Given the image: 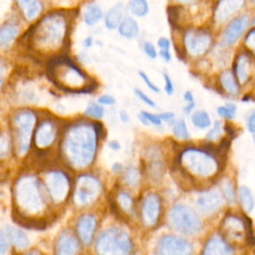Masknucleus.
<instances>
[{"mask_svg": "<svg viewBox=\"0 0 255 255\" xmlns=\"http://www.w3.org/2000/svg\"><path fill=\"white\" fill-rule=\"evenodd\" d=\"M98 103L102 106H113L116 103V100L111 95H102L98 99Z\"/></svg>", "mask_w": 255, "mask_h": 255, "instance_id": "nucleus-50", "label": "nucleus"}, {"mask_svg": "<svg viewBox=\"0 0 255 255\" xmlns=\"http://www.w3.org/2000/svg\"><path fill=\"white\" fill-rule=\"evenodd\" d=\"M104 17L103 10L101 6H99L96 3H91L86 6L84 11V21L88 26H94L96 25L101 19Z\"/></svg>", "mask_w": 255, "mask_h": 255, "instance_id": "nucleus-31", "label": "nucleus"}, {"mask_svg": "<svg viewBox=\"0 0 255 255\" xmlns=\"http://www.w3.org/2000/svg\"><path fill=\"white\" fill-rule=\"evenodd\" d=\"M23 17L27 21L35 20L42 11L40 0H15Z\"/></svg>", "mask_w": 255, "mask_h": 255, "instance_id": "nucleus-24", "label": "nucleus"}, {"mask_svg": "<svg viewBox=\"0 0 255 255\" xmlns=\"http://www.w3.org/2000/svg\"><path fill=\"white\" fill-rule=\"evenodd\" d=\"M46 188L32 175L20 177L14 186V203L23 218L34 216L46 207Z\"/></svg>", "mask_w": 255, "mask_h": 255, "instance_id": "nucleus-4", "label": "nucleus"}, {"mask_svg": "<svg viewBox=\"0 0 255 255\" xmlns=\"http://www.w3.org/2000/svg\"><path fill=\"white\" fill-rule=\"evenodd\" d=\"M157 47L159 49V56L165 62H169L171 60L170 54V41L165 37H160L157 40Z\"/></svg>", "mask_w": 255, "mask_h": 255, "instance_id": "nucleus-39", "label": "nucleus"}, {"mask_svg": "<svg viewBox=\"0 0 255 255\" xmlns=\"http://www.w3.org/2000/svg\"><path fill=\"white\" fill-rule=\"evenodd\" d=\"M19 35V26L13 21H7L0 26V49L9 48Z\"/></svg>", "mask_w": 255, "mask_h": 255, "instance_id": "nucleus-23", "label": "nucleus"}, {"mask_svg": "<svg viewBox=\"0 0 255 255\" xmlns=\"http://www.w3.org/2000/svg\"><path fill=\"white\" fill-rule=\"evenodd\" d=\"M161 213V200L158 194L148 193L144 196L140 205V218L145 227H153L157 224Z\"/></svg>", "mask_w": 255, "mask_h": 255, "instance_id": "nucleus-13", "label": "nucleus"}, {"mask_svg": "<svg viewBox=\"0 0 255 255\" xmlns=\"http://www.w3.org/2000/svg\"><path fill=\"white\" fill-rule=\"evenodd\" d=\"M7 250V241L5 235L0 231V254L5 253Z\"/></svg>", "mask_w": 255, "mask_h": 255, "instance_id": "nucleus-52", "label": "nucleus"}, {"mask_svg": "<svg viewBox=\"0 0 255 255\" xmlns=\"http://www.w3.org/2000/svg\"><path fill=\"white\" fill-rule=\"evenodd\" d=\"M155 255H193L192 243L179 235L161 236L155 246Z\"/></svg>", "mask_w": 255, "mask_h": 255, "instance_id": "nucleus-10", "label": "nucleus"}, {"mask_svg": "<svg viewBox=\"0 0 255 255\" xmlns=\"http://www.w3.org/2000/svg\"><path fill=\"white\" fill-rule=\"evenodd\" d=\"M119 34L126 39H133L137 37L139 33V27L137 22L131 17H125L118 27Z\"/></svg>", "mask_w": 255, "mask_h": 255, "instance_id": "nucleus-29", "label": "nucleus"}, {"mask_svg": "<svg viewBox=\"0 0 255 255\" xmlns=\"http://www.w3.org/2000/svg\"><path fill=\"white\" fill-rule=\"evenodd\" d=\"M159 118L161 119L162 122H165V123H171L173 124V122L175 121V115L171 112H164V113H161V114H158Z\"/></svg>", "mask_w": 255, "mask_h": 255, "instance_id": "nucleus-51", "label": "nucleus"}, {"mask_svg": "<svg viewBox=\"0 0 255 255\" xmlns=\"http://www.w3.org/2000/svg\"><path fill=\"white\" fill-rule=\"evenodd\" d=\"M252 2H253V3H255V0H252Z\"/></svg>", "mask_w": 255, "mask_h": 255, "instance_id": "nucleus-63", "label": "nucleus"}, {"mask_svg": "<svg viewBox=\"0 0 255 255\" xmlns=\"http://www.w3.org/2000/svg\"><path fill=\"white\" fill-rule=\"evenodd\" d=\"M194 107H195V102H193V103H187L186 106L183 108L184 114H186V115H191L192 112H193Z\"/></svg>", "mask_w": 255, "mask_h": 255, "instance_id": "nucleus-53", "label": "nucleus"}, {"mask_svg": "<svg viewBox=\"0 0 255 255\" xmlns=\"http://www.w3.org/2000/svg\"><path fill=\"white\" fill-rule=\"evenodd\" d=\"M224 199L217 188H209L198 194L195 200V206L199 213L208 216L218 211L223 205Z\"/></svg>", "mask_w": 255, "mask_h": 255, "instance_id": "nucleus-12", "label": "nucleus"}, {"mask_svg": "<svg viewBox=\"0 0 255 255\" xmlns=\"http://www.w3.org/2000/svg\"><path fill=\"white\" fill-rule=\"evenodd\" d=\"M250 20L247 15H241L234 18L228 24V26L225 28L222 34L223 44L226 46L234 45L242 36L244 31L247 29Z\"/></svg>", "mask_w": 255, "mask_h": 255, "instance_id": "nucleus-18", "label": "nucleus"}, {"mask_svg": "<svg viewBox=\"0 0 255 255\" xmlns=\"http://www.w3.org/2000/svg\"><path fill=\"white\" fill-rule=\"evenodd\" d=\"M200 255H234V249L222 234L216 233L205 241Z\"/></svg>", "mask_w": 255, "mask_h": 255, "instance_id": "nucleus-17", "label": "nucleus"}, {"mask_svg": "<svg viewBox=\"0 0 255 255\" xmlns=\"http://www.w3.org/2000/svg\"><path fill=\"white\" fill-rule=\"evenodd\" d=\"M121 119H122V121L124 123H127L128 121V115H127V113L125 111L121 112Z\"/></svg>", "mask_w": 255, "mask_h": 255, "instance_id": "nucleus-58", "label": "nucleus"}, {"mask_svg": "<svg viewBox=\"0 0 255 255\" xmlns=\"http://www.w3.org/2000/svg\"><path fill=\"white\" fill-rule=\"evenodd\" d=\"M47 74L58 88L72 93H83L94 89V81L73 60L57 56L47 65Z\"/></svg>", "mask_w": 255, "mask_h": 255, "instance_id": "nucleus-3", "label": "nucleus"}, {"mask_svg": "<svg viewBox=\"0 0 255 255\" xmlns=\"http://www.w3.org/2000/svg\"><path fill=\"white\" fill-rule=\"evenodd\" d=\"M183 100H184L186 103H193V102H194L193 94H192L190 91L184 92V94H183Z\"/></svg>", "mask_w": 255, "mask_h": 255, "instance_id": "nucleus-54", "label": "nucleus"}, {"mask_svg": "<svg viewBox=\"0 0 255 255\" xmlns=\"http://www.w3.org/2000/svg\"><path fill=\"white\" fill-rule=\"evenodd\" d=\"M246 128L252 135H255V110H252L248 114L246 118Z\"/></svg>", "mask_w": 255, "mask_h": 255, "instance_id": "nucleus-47", "label": "nucleus"}, {"mask_svg": "<svg viewBox=\"0 0 255 255\" xmlns=\"http://www.w3.org/2000/svg\"><path fill=\"white\" fill-rule=\"evenodd\" d=\"M36 128V115L31 110H21L12 118V132L15 148L18 154L23 155L30 147L31 137Z\"/></svg>", "mask_w": 255, "mask_h": 255, "instance_id": "nucleus-8", "label": "nucleus"}, {"mask_svg": "<svg viewBox=\"0 0 255 255\" xmlns=\"http://www.w3.org/2000/svg\"><path fill=\"white\" fill-rule=\"evenodd\" d=\"M104 114H105V110L104 108L102 107V105H100L99 103H91L88 105V107L86 108V111H85V115L90 117V118H93V119H96V120H99V119H102L104 117Z\"/></svg>", "mask_w": 255, "mask_h": 255, "instance_id": "nucleus-42", "label": "nucleus"}, {"mask_svg": "<svg viewBox=\"0 0 255 255\" xmlns=\"http://www.w3.org/2000/svg\"><path fill=\"white\" fill-rule=\"evenodd\" d=\"M142 50L144 54L149 58V59H155L157 57V51L154 47V45L150 42H144L142 45Z\"/></svg>", "mask_w": 255, "mask_h": 255, "instance_id": "nucleus-44", "label": "nucleus"}, {"mask_svg": "<svg viewBox=\"0 0 255 255\" xmlns=\"http://www.w3.org/2000/svg\"><path fill=\"white\" fill-rule=\"evenodd\" d=\"M235 77L240 84L247 82L250 74V60L246 54L238 55L235 62Z\"/></svg>", "mask_w": 255, "mask_h": 255, "instance_id": "nucleus-28", "label": "nucleus"}, {"mask_svg": "<svg viewBox=\"0 0 255 255\" xmlns=\"http://www.w3.org/2000/svg\"><path fill=\"white\" fill-rule=\"evenodd\" d=\"M138 120L145 126H149L152 125L154 127H160L162 124L161 119L159 118L158 115L155 114H151L149 112H145V111H141L138 114Z\"/></svg>", "mask_w": 255, "mask_h": 255, "instance_id": "nucleus-37", "label": "nucleus"}, {"mask_svg": "<svg viewBox=\"0 0 255 255\" xmlns=\"http://www.w3.org/2000/svg\"><path fill=\"white\" fill-rule=\"evenodd\" d=\"M138 76L140 77V79L143 81V83L146 85V87H147L149 90H151V91L154 92V93H158V92H159L158 87L149 79V77H148L144 72L139 71V72H138Z\"/></svg>", "mask_w": 255, "mask_h": 255, "instance_id": "nucleus-45", "label": "nucleus"}, {"mask_svg": "<svg viewBox=\"0 0 255 255\" xmlns=\"http://www.w3.org/2000/svg\"><path fill=\"white\" fill-rule=\"evenodd\" d=\"M99 125L79 123L71 126L64 133L61 152L64 159L75 168L90 165L96 155Z\"/></svg>", "mask_w": 255, "mask_h": 255, "instance_id": "nucleus-2", "label": "nucleus"}, {"mask_svg": "<svg viewBox=\"0 0 255 255\" xmlns=\"http://www.w3.org/2000/svg\"><path fill=\"white\" fill-rule=\"evenodd\" d=\"M123 178L128 186H135L139 181L138 170L134 166H128L125 169Z\"/></svg>", "mask_w": 255, "mask_h": 255, "instance_id": "nucleus-40", "label": "nucleus"}, {"mask_svg": "<svg viewBox=\"0 0 255 255\" xmlns=\"http://www.w3.org/2000/svg\"><path fill=\"white\" fill-rule=\"evenodd\" d=\"M97 228V219L90 214L82 215L76 223V231L80 240L88 245L92 242Z\"/></svg>", "mask_w": 255, "mask_h": 255, "instance_id": "nucleus-19", "label": "nucleus"}, {"mask_svg": "<svg viewBox=\"0 0 255 255\" xmlns=\"http://www.w3.org/2000/svg\"><path fill=\"white\" fill-rule=\"evenodd\" d=\"M211 45V37L200 30H189L184 35V46L191 56L203 55Z\"/></svg>", "mask_w": 255, "mask_h": 255, "instance_id": "nucleus-14", "label": "nucleus"}, {"mask_svg": "<svg viewBox=\"0 0 255 255\" xmlns=\"http://www.w3.org/2000/svg\"><path fill=\"white\" fill-rule=\"evenodd\" d=\"M223 131V126L220 121H215L209 128V130L205 134V139L207 141H214L221 136Z\"/></svg>", "mask_w": 255, "mask_h": 255, "instance_id": "nucleus-41", "label": "nucleus"}, {"mask_svg": "<svg viewBox=\"0 0 255 255\" xmlns=\"http://www.w3.org/2000/svg\"><path fill=\"white\" fill-rule=\"evenodd\" d=\"M168 223L172 229L184 236H194L202 228V221L197 211L184 203L175 204L169 209Z\"/></svg>", "mask_w": 255, "mask_h": 255, "instance_id": "nucleus-7", "label": "nucleus"}, {"mask_svg": "<svg viewBox=\"0 0 255 255\" xmlns=\"http://www.w3.org/2000/svg\"><path fill=\"white\" fill-rule=\"evenodd\" d=\"M80 245L78 239L70 233H62L55 245V255H76Z\"/></svg>", "mask_w": 255, "mask_h": 255, "instance_id": "nucleus-22", "label": "nucleus"}, {"mask_svg": "<svg viewBox=\"0 0 255 255\" xmlns=\"http://www.w3.org/2000/svg\"><path fill=\"white\" fill-rule=\"evenodd\" d=\"M128 10L136 17H144L148 13L147 0H129Z\"/></svg>", "mask_w": 255, "mask_h": 255, "instance_id": "nucleus-36", "label": "nucleus"}, {"mask_svg": "<svg viewBox=\"0 0 255 255\" xmlns=\"http://www.w3.org/2000/svg\"><path fill=\"white\" fill-rule=\"evenodd\" d=\"M3 75H4V65L0 59V88L3 83Z\"/></svg>", "mask_w": 255, "mask_h": 255, "instance_id": "nucleus-56", "label": "nucleus"}, {"mask_svg": "<svg viewBox=\"0 0 255 255\" xmlns=\"http://www.w3.org/2000/svg\"><path fill=\"white\" fill-rule=\"evenodd\" d=\"M190 121L192 126L198 129H207L212 126V121L209 114L203 110L192 112Z\"/></svg>", "mask_w": 255, "mask_h": 255, "instance_id": "nucleus-32", "label": "nucleus"}, {"mask_svg": "<svg viewBox=\"0 0 255 255\" xmlns=\"http://www.w3.org/2000/svg\"><path fill=\"white\" fill-rule=\"evenodd\" d=\"M109 145H110V147H111L112 149H114V150H118V149H120V147H121L120 143H119L117 140H112V141H110Z\"/></svg>", "mask_w": 255, "mask_h": 255, "instance_id": "nucleus-55", "label": "nucleus"}, {"mask_svg": "<svg viewBox=\"0 0 255 255\" xmlns=\"http://www.w3.org/2000/svg\"><path fill=\"white\" fill-rule=\"evenodd\" d=\"M134 93H135L136 97H137L142 103H144L145 105H147L148 107H151V108L155 107V103H154L145 93H143L141 90H139V89H134Z\"/></svg>", "mask_w": 255, "mask_h": 255, "instance_id": "nucleus-48", "label": "nucleus"}, {"mask_svg": "<svg viewBox=\"0 0 255 255\" xmlns=\"http://www.w3.org/2000/svg\"><path fill=\"white\" fill-rule=\"evenodd\" d=\"M252 24H253V25H255V18L253 19V21H252Z\"/></svg>", "mask_w": 255, "mask_h": 255, "instance_id": "nucleus-62", "label": "nucleus"}, {"mask_svg": "<svg viewBox=\"0 0 255 255\" xmlns=\"http://www.w3.org/2000/svg\"><path fill=\"white\" fill-rule=\"evenodd\" d=\"M44 184L47 194L53 202L61 203L67 198L70 191V180L64 171H48L44 176Z\"/></svg>", "mask_w": 255, "mask_h": 255, "instance_id": "nucleus-9", "label": "nucleus"}, {"mask_svg": "<svg viewBox=\"0 0 255 255\" xmlns=\"http://www.w3.org/2000/svg\"><path fill=\"white\" fill-rule=\"evenodd\" d=\"M116 204L123 212L128 214H130L133 210V200L131 196L126 191H121L117 194Z\"/></svg>", "mask_w": 255, "mask_h": 255, "instance_id": "nucleus-35", "label": "nucleus"}, {"mask_svg": "<svg viewBox=\"0 0 255 255\" xmlns=\"http://www.w3.org/2000/svg\"><path fill=\"white\" fill-rule=\"evenodd\" d=\"M98 255H132L133 245L129 235L118 227L104 230L96 240Z\"/></svg>", "mask_w": 255, "mask_h": 255, "instance_id": "nucleus-6", "label": "nucleus"}, {"mask_svg": "<svg viewBox=\"0 0 255 255\" xmlns=\"http://www.w3.org/2000/svg\"><path fill=\"white\" fill-rule=\"evenodd\" d=\"M178 165L188 175L200 179H210L220 170L217 155L204 147L182 149L178 155Z\"/></svg>", "mask_w": 255, "mask_h": 255, "instance_id": "nucleus-5", "label": "nucleus"}, {"mask_svg": "<svg viewBox=\"0 0 255 255\" xmlns=\"http://www.w3.org/2000/svg\"><path fill=\"white\" fill-rule=\"evenodd\" d=\"M112 168H113V171H114V172H118V171H121L122 165H121V163H119V162H115Z\"/></svg>", "mask_w": 255, "mask_h": 255, "instance_id": "nucleus-57", "label": "nucleus"}, {"mask_svg": "<svg viewBox=\"0 0 255 255\" xmlns=\"http://www.w3.org/2000/svg\"><path fill=\"white\" fill-rule=\"evenodd\" d=\"M24 255H42V253L39 252L38 250H32V251H30V252H28V253H26Z\"/></svg>", "mask_w": 255, "mask_h": 255, "instance_id": "nucleus-61", "label": "nucleus"}, {"mask_svg": "<svg viewBox=\"0 0 255 255\" xmlns=\"http://www.w3.org/2000/svg\"><path fill=\"white\" fill-rule=\"evenodd\" d=\"M5 236L8 241L17 249H25L29 245V238L19 228L13 226L5 227Z\"/></svg>", "mask_w": 255, "mask_h": 255, "instance_id": "nucleus-26", "label": "nucleus"}, {"mask_svg": "<svg viewBox=\"0 0 255 255\" xmlns=\"http://www.w3.org/2000/svg\"><path fill=\"white\" fill-rule=\"evenodd\" d=\"M245 0H219L215 10L214 18L218 23L226 21L230 16L242 8Z\"/></svg>", "mask_w": 255, "mask_h": 255, "instance_id": "nucleus-21", "label": "nucleus"}, {"mask_svg": "<svg viewBox=\"0 0 255 255\" xmlns=\"http://www.w3.org/2000/svg\"><path fill=\"white\" fill-rule=\"evenodd\" d=\"M217 115L220 118H223L225 120L231 121L233 119H235L236 116V112H237V108L234 104L231 103H226L224 106H220L217 108Z\"/></svg>", "mask_w": 255, "mask_h": 255, "instance_id": "nucleus-38", "label": "nucleus"}, {"mask_svg": "<svg viewBox=\"0 0 255 255\" xmlns=\"http://www.w3.org/2000/svg\"><path fill=\"white\" fill-rule=\"evenodd\" d=\"M222 235L231 241H241L246 239V225L244 219L235 214H227L221 222Z\"/></svg>", "mask_w": 255, "mask_h": 255, "instance_id": "nucleus-15", "label": "nucleus"}, {"mask_svg": "<svg viewBox=\"0 0 255 255\" xmlns=\"http://www.w3.org/2000/svg\"><path fill=\"white\" fill-rule=\"evenodd\" d=\"M237 200L245 213H250L255 207V197L252 190L246 185H240L237 189Z\"/></svg>", "mask_w": 255, "mask_h": 255, "instance_id": "nucleus-27", "label": "nucleus"}, {"mask_svg": "<svg viewBox=\"0 0 255 255\" xmlns=\"http://www.w3.org/2000/svg\"><path fill=\"white\" fill-rule=\"evenodd\" d=\"M146 172L152 179H159L163 173V161L161 152L156 147H150L145 154Z\"/></svg>", "mask_w": 255, "mask_h": 255, "instance_id": "nucleus-20", "label": "nucleus"}, {"mask_svg": "<svg viewBox=\"0 0 255 255\" xmlns=\"http://www.w3.org/2000/svg\"><path fill=\"white\" fill-rule=\"evenodd\" d=\"M57 137V127L51 120L41 122L35 129L34 142L39 149L48 148Z\"/></svg>", "mask_w": 255, "mask_h": 255, "instance_id": "nucleus-16", "label": "nucleus"}, {"mask_svg": "<svg viewBox=\"0 0 255 255\" xmlns=\"http://www.w3.org/2000/svg\"><path fill=\"white\" fill-rule=\"evenodd\" d=\"M125 10L126 8L122 3H118L114 7H112L104 16L105 26L109 30L117 29L125 18Z\"/></svg>", "mask_w": 255, "mask_h": 255, "instance_id": "nucleus-25", "label": "nucleus"}, {"mask_svg": "<svg viewBox=\"0 0 255 255\" xmlns=\"http://www.w3.org/2000/svg\"><path fill=\"white\" fill-rule=\"evenodd\" d=\"M176 2L180 3V4H183V5H186V4H191V3H194L196 0H175Z\"/></svg>", "mask_w": 255, "mask_h": 255, "instance_id": "nucleus-59", "label": "nucleus"}, {"mask_svg": "<svg viewBox=\"0 0 255 255\" xmlns=\"http://www.w3.org/2000/svg\"><path fill=\"white\" fill-rule=\"evenodd\" d=\"M71 16L65 11L55 10L40 18L27 33V48L38 57L50 60L60 56L69 40Z\"/></svg>", "mask_w": 255, "mask_h": 255, "instance_id": "nucleus-1", "label": "nucleus"}, {"mask_svg": "<svg viewBox=\"0 0 255 255\" xmlns=\"http://www.w3.org/2000/svg\"><path fill=\"white\" fill-rule=\"evenodd\" d=\"M163 81H164V91L168 96H172L174 93V86L171 78L167 73H163Z\"/></svg>", "mask_w": 255, "mask_h": 255, "instance_id": "nucleus-49", "label": "nucleus"}, {"mask_svg": "<svg viewBox=\"0 0 255 255\" xmlns=\"http://www.w3.org/2000/svg\"><path fill=\"white\" fill-rule=\"evenodd\" d=\"M219 82L222 89L230 96H236L239 93V83L233 73L229 70L221 73Z\"/></svg>", "mask_w": 255, "mask_h": 255, "instance_id": "nucleus-30", "label": "nucleus"}, {"mask_svg": "<svg viewBox=\"0 0 255 255\" xmlns=\"http://www.w3.org/2000/svg\"><path fill=\"white\" fill-rule=\"evenodd\" d=\"M173 135L180 140H187L190 138V132L187 125L183 119H178L173 122L171 128Z\"/></svg>", "mask_w": 255, "mask_h": 255, "instance_id": "nucleus-34", "label": "nucleus"}, {"mask_svg": "<svg viewBox=\"0 0 255 255\" xmlns=\"http://www.w3.org/2000/svg\"><path fill=\"white\" fill-rule=\"evenodd\" d=\"M10 151V139L5 133H0V158L8 155Z\"/></svg>", "mask_w": 255, "mask_h": 255, "instance_id": "nucleus-43", "label": "nucleus"}, {"mask_svg": "<svg viewBox=\"0 0 255 255\" xmlns=\"http://www.w3.org/2000/svg\"><path fill=\"white\" fill-rule=\"evenodd\" d=\"M245 46L248 48L255 56V29L248 32L245 38Z\"/></svg>", "mask_w": 255, "mask_h": 255, "instance_id": "nucleus-46", "label": "nucleus"}, {"mask_svg": "<svg viewBox=\"0 0 255 255\" xmlns=\"http://www.w3.org/2000/svg\"><path fill=\"white\" fill-rule=\"evenodd\" d=\"M85 46L87 47V48H89V47H91L92 45H93V39L91 38V37H89V38H87L86 40H85Z\"/></svg>", "mask_w": 255, "mask_h": 255, "instance_id": "nucleus-60", "label": "nucleus"}, {"mask_svg": "<svg viewBox=\"0 0 255 255\" xmlns=\"http://www.w3.org/2000/svg\"><path fill=\"white\" fill-rule=\"evenodd\" d=\"M219 190L224 201L227 204H234L237 200V191L229 178L221 179L219 183Z\"/></svg>", "mask_w": 255, "mask_h": 255, "instance_id": "nucleus-33", "label": "nucleus"}, {"mask_svg": "<svg viewBox=\"0 0 255 255\" xmlns=\"http://www.w3.org/2000/svg\"><path fill=\"white\" fill-rule=\"evenodd\" d=\"M101 192L100 181L89 174L78 177L74 190V199L78 205H89L93 203Z\"/></svg>", "mask_w": 255, "mask_h": 255, "instance_id": "nucleus-11", "label": "nucleus"}]
</instances>
